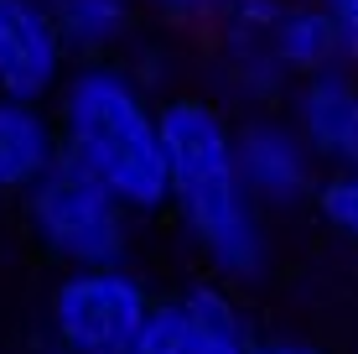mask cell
<instances>
[{
	"label": "cell",
	"instance_id": "11",
	"mask_svg": "<svg viewBox=\"0 0 358 354\" xmlns=\"http://www.w3.org/2000/svg\"><path fill=\"white\" fill-rule=\"evenodd\" d=\"M57 32H63L68 53L78 63H99V57H120L141 36V0H47Z\"/></svg>",
	"mask_w": 358,
	"mask_h": 354
},
{
	"label": "cell",
	"instance_id": "2",
	"mask_svg": "<svg viewBox=\"0 0 358 354\" xmlns=\"http://www.w3.org/2000/svg\"><path fill=\"white\" fill-rule=\"evenodd\" d=\"M63 156L99 177L135 219L166 214V100L125 57H99L68 73L52 100Z\"/></svg>",
	"mask_w": 358,
	"mask_h": 354
},
{
	"label": "cell",
	"instance_id": "3",
	"mask_svg": "<svg viewBox=\"0 0 358 354\" xmlns=\"http://www.w3.org/2000/svg\"><path fill=\"white\" fill-rule=\"evenodd\" d=\"M21 224L52 271H99V266H130L141 219L99 177L63 156L21 198Z\"/></svg>",
	"mask_w": 358,
	"mask_h": 354
},
{
	"label": "cell",
	"instance_id": "13",
	"mask_svg": "<svg viewBox=\"0 0 358 354\" xmlns=\"http://www.w3.org/2000/svg\"><path fill=\"white\" fill-rule=\"evenodd\" d=\"M130 354H192V334H187V318H182L177 297H162L151 308V318L135 334Z\"/></svg>",
	"mask_w": 358,
	"mask_h": 354
},
{
	"label": "cell",
	"instance_id": "10",
	"mask_svg": "<svg viewBox=\"0 0 358 354\" xmlns=\"http://www.w3.org/2000/svg\"><path fill=\"white\" fill-rule=\"evenodd\" d=\"M187 318V334H192V354H260L265 334L255 323V313L244 308L239 287L229 282H213V276H197L182 292H171Z\"/></svg>",
	"mask_w": 358,
	"mask_h": 354
},
{
	"label": "cell",
	"instance_id": "9",
	"mask_svg": "<svg viewBox=\"0 0 358 354\" xmlns=\"http://www.w3.org/2000/svg\"><path fill=\"white\" fill-rule=\"evenodd\" d=\"M275 63L291 73V83L317 79V73L343 63V32L317 0H275L260 21Z\"/></svg>",
	"mask_w": 358,
	"mask_h": 354
},
{
	"label": "cell",
	"instance_id": "14",
	"mask_svg": "<svg viewBox=\"0 0 358 354\" xmlns=\"http://www.w3.org/2000/svg\"><path fill=\"white\" fill-rule=\"evenodd\" d=\"M141 6H145V16H162V21H171V27H208V32H218L234 11L255 6V0H141Z\"/></svg>",
	"mask_w": 358,
	"mask_h": 354
},
{
	"label": "cell",
	"instance_id": "5",
	"mask_svg": "<svg viewBox=\"0 0 358 354\" xmlns=\"http://www.w3.org/2000/svg\"><path fill=\"white\" fill-rule=\"evenodd\" d=\"M234 146H239V167L250 182L255 203L280 219L317 209L322 198V162L312 156V146L301 141V130L291 125L286 109H260V115H234Z\"/></svg>",
	"mask_w": 358,
	"mask_h": 354
},
{
	"label": "cell",
	"instance_id": "8",
	"mask_svg": "<svg viewBox=\"0 0 358 354\" xmlns=\"http://www.w3.org/2000/svg\"><path fill=\"white\" fill-rule=\"evenodd\" d=\"M57 162H63L57 109L0 94V198L21 203Z\"/></svg>",
	"mask_w": 358,
	"mask_h": 354
},
{
	"label": "cell",
	"instance_id": "12",
	"mask_svg": "<svg viewBox=\"0 0 358 354\" xmlns=\"http://www.w3.org/2000/svg\"><path fill=\"white\" fill-rule=\"evenodd\" d=\"M317 219H322V224H327L348 250H358V172H332V177L322 182Z\"/></svg>",
	"mask_w": 358,
	"mask_h": 354
},
{
	"label": "cell",
	"instance_id": "6",
	"mask_svg": "<svg viewBox=\"0 0 358 354\" xmlns=\"http://www.w3.org/2000/svg\"><path fill=\"white\" fill-rule=\"evenodd\" d=\"M78 57L68 53L47 0H0V94L52 104Z\"/></svg>",
	"mask_w": 358,
	"mask_h": 354
},
{
	"label": "cell",
	"instance_id": "4",
	"mask_svg": "<svg viewBox=\"0 0 358 354\" xmlns=\"http://www.w3.org/2000/svg\"><path fill=\"white\" fill-rule=\"evenodd\" d=\"M156 292L135 266L99 271H57L42 302L36 334L63 354H130L135 334L156 308Z\"/></svg>",
	"mask_w": 358,
	"mask_h": 354
},
{
	"label": "cell",
	"instance_id": "1",
	"mask_svg": "<svg viewBox=\"0 0 358 354\" xmlns=\"http://www.w3.org/2000/svg\"><path fill=\"white\" fill-rule=\"evenodd\" d=\"M166 214L213 282L255 287L270 271V214L244 182L234 115L203 89L166 94Z\"/></svg>",
	"mask_w": 358,
	"mask_h": 354
},
{
	"label": "cell",
	"instance_id": "7",
	"mask_svg": "<svg viewBox=\"0 0 358 354\" xmlns=\"http://www.w3.org/2000/svg\"><path fill=\"white\" fill-rule=\"evenodd\" d=\"M322 172H358V68L338 63L317 79H301L280 104Z\"/></svg>",
	"mask_w": 358,
	"mask_h": 354
},
{
	"label": "cell",
	"instance_id": "16",
	"mask_svg": "<svg viewBox=\"0 0 358 354\" xmlns=\"http://www.w3.org/2000/svg\"><path fill=\"white\" fill-rule=\"evenodd\" d=\"M260 354H332V349L312 344V339H296V334H265Z\"/></svg>",
	"mask_w": 358,
	"mask_h": 354
},
{
	"label": "cell",
	"instance_id": "15",
	"mask_svg": "<svg viewBox=\"0 0 358 354\" xmlns=\"http://www.w3.org/2000/svg\"><path fill=\"white\" fill-rule=\"evenodd\" d=\"M343 32V63L358 68V0H317Z\"/></svg>",
	"mask_w": 358,
	"mask_h": 354
}]
</instances>
